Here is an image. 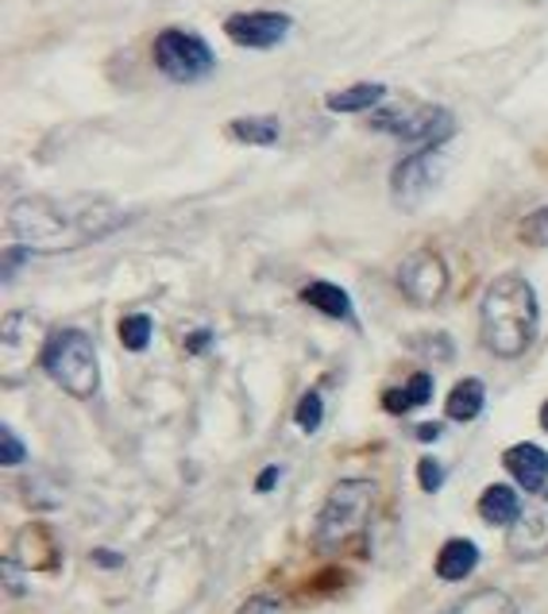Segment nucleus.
Segmentation results:
<instances>
[{
  "mask_svg": "<svg viewBox=\"0 0 548 614\" xmlns=\"http://www.w3.org/2000/svg\"><path fill=\"white\" fill-rule=\"evenodd\" d=\"M132 221L124 205L97 194L20 197L9 209V232L32 255H63L112 237Z\"/></svg>",
  "mask_w": 548,
  "mask_h": 614,
  "instance_id": "nucleus-1",
  "label": "nucleus"
},
{
  "mask_svg": "<svg viewBox=\"0 0 548 614\" xmlns=\"http://www.w3.org/2000/svg\"><path fill=\"white\" fill-rule=\"evenodd\" d=\"M540 325L537 290L522 275H498L479 301V340L498 360H517L533 348Z\"/></svg>",
  "mask_w": 548,
  "mask_h": 614,
  "instance_id": "nucleus-2",
  "label": "nucleus"
},
{
  "mask_svg": "<svg viewBox=\"0 0 548 614\" xmlns=\"http://www.w3.org/2000/svg\"><path fill=\"white\" fill-rule=\"evenodd\" d=\"M375 498L379 491L371 480H340L329 491V498H325L321 514H317V529H314L317 552L344 549L352 537H360L368 529L371 514H375Z\"/></svg>",
  "mask_w": 548,
  "mask_h": 614,
  "instance_id": "nucleus-3",
  "label": "nucleus"
},
{
  "mask_svg": "<svg viewBox=\"0 0 548 614\" xmlns=\"http://www.w3.org/2000/svg\"><path fill=\"white\" fill-rule=\"evenodd\" d=\"M43 371L74 398H94L101 386V363L97 344L86 329H58L47 337L43 348Z\"/></svg>",
  "mask_w": 548,
  "mask_h": 614,
  "instance_id": "nucleus-4",
  "label": "nucleus"
},
{
  "mask_svg": "<svg viewBox=\"0 0 548 614\" xmlns=\"http://www.w3.org/2000/svg\"><path fill=\"white\" fill-rule=\"evenodd\" d=\"M371 128L375 132H386L402 143H414L421 147H445L448 135L456 132L452 112L440 109V105H425V101H398V105H379L375 117H371Z\"/></svg>",
  "mask_w": 548,
  "mask_h": 614,
  "instance_id": "nucleus-5",
  "label": "nucleus"
},
{
  "mask_svg": "<svg viewBox=\"0 0 548 614\" xmlns=\"http://www.w3.org/2000/svg\"><path fill=\"white\" fill-rule=\"evenodd\" d=\"M43 348H47V337H43L40 317L28 314V309L4 314V332H0V375H4V383H24L32 375L35 360L43 363Z\"/></svg>",
  "mask_w": 548,
  "mask_h": 614,
  "instance_id": "nucleus-6",
  "label": "nucleus"
},
{
  "mask_svg": "<svg viewBox=\"0 0 548 614\" xmlns=\"http://www.w3.org/2000/svg\"><path fill=\"white\" fill-rule=\"evenodd\" d=\"M155 66L166 74L171 81H201L212 74V66H217V55H212V47L201 40L197 32H182V28H166V32H158L155 40Z\"/></svg>",
  "mask_w": 548,
  "mask_h": 614,
  "instance_id": "nucleus-7",
  "label": "nucleus"
},
{
  "mask_svg": "<svg viewBox=\"0 0 548 614\" xmlns=\"http://www.w3.org/2000/svg\"><path fill=\"white\" fill-rule=\"evenodd\" d=\"M440 166H445V147H421L406 155L391 171V194L398 205H421L440 182Z\"/></svg>",
  "mask_w": 548,
  "mask_h": 614,
  "instance_id": "nucleus-8",
  "label": "nucleus"
},
{
  "mask_svg": "<svg viewBox=\"0 0 548 614\" xmlns=\"http://www.w3.org/2000/svg\"><path fill=\"white\" fill-rule=\"evenodd\" d=\"M448 286V267L432 248H417L398 263V290L414 306H437Z\"/></svg>",
  "mask_w": 548,
  "mask_h": 614,
  "instance_id": "nucleus-9",
  "label": "nucleus"
},
{
  "mask_svg": "<svg viewBox=\"0 0 548 614\" xmlns=\"http://www.w3.org/2000/svg\"><path fill=\"white\" fill-rule=\"evenodd\" d=\"M224 35L235 47L271 51L291 35V17H283V12H235L224 20Z\"/></svg>",
  "mask_w": 548,
  "mask_h": 614,
  "instance_id": "nucleus-10",
  "label": "nucleus"
},
{
  "mask_svg": "<svg viewBox=\"0 0 548 614\" xmlns=\"http://www.w3.org/2000/svg\"><path fill=\"white\" fill-rule=\"evenodd\" d=\"M506 552L514 560H540L548 557V487L522 511V518L509 526Z\"/></svg>",
  "mask_w": 548,
  "mask_h": 614,
  "instance_id": "nucleus-11",
  "label": "nucleus"
},
{
  "mask_svg": "<svg viewBox=\"0 0 548 614\" xmlns=\"http://www.w3.org/2000/svg\"><path fill=\"white\" fill-rule=\"evenodd\" d=\"M502 468L517 480V487L529 491V495H540L548 487V452L540 445H509L506 457H502Z\"/></svg>",
  "mask_w": 548,
  "mask_h": 614,
  "instance_id": "nucleus-12",
  "label": "nucleus"
},
{
  "mask_svg": "<svg viewBox=\"0 0 548 614\" xmlns=\"http://www.w3.org/2000/svg\"><path fill=\"white\" fill-rule=\"evenodd\" d=\"M522 498H517V491L509 487V483H491V487L479 495V518L486 522V526H514L517 518H522Z\"/></svg>",
  "mask_w": 548,
  "mask_h": 614,
  "instance_id": "nucleus-13",
  "label": "nucleus"
},
{
  "mask_svg": "<svg viewBox=\"0 0 548 614\" xmlns=\"http://www.w3.org/2000/svg\"><path fill=\"white\" fill-rule=\"evenodd\" d=\"M302 301H306V306H314L317 314L332 317V321H355L352 298H348L344 286H337V283H325V278L306 283V286H302Z\"/></svg>",
  "mask_w": 548,
  "mask_h": 614,
  "instance_id": "nucleus-14",
  "label": "nucleus"
},
{
  "mask_svg": "<svg viewBox=\"0 0 548 614\" xmlns=\"http://www.w3.org/2000/svg\"><path fill=\"white\" fill-rule=\"evenodd\" d=\"M475 564H479V549L468 537H452V541H445V549L437 552V575L448 583L468 580V575L475 572Z\"/></svg>",
  "mask_w": 548,
  "mask_h": 614,
  "instance_id": "nucleus-15",
  "label": "nucleus"
},
{
  "mask_svg": "<svg viewBox=\"0 0 548 614\" xmlns=\"http://www.w3.org/2000/svg\"><path fill=\"white\" fill-rule=\"evenodd\" d=\"M483 402H486V386L479 379H460L445 398V418L475 421L483 414Z\"/></svg>",
  "mask_w": 548,
  "mask_h": 614,
  "instance_id": "nucleus-16",
  "label": "nucleus"
},
{
  "mask_svg": "<svg viewBox=\"0 0 548 614\" xmlns=\"http://www.w3.org/2000/svg\"><path fill=\"white\" fill-rule=\"evenodd\" d=\"M383 97H386V86H379V81H360V86L329 94L325 105H329V112H368V109H379Z\"/></svg>",
  "mask_w": 548,
  "mask_h": 614,
  "instance_id": "nucleus-17",
  "label": "nucleus"
},
{
  "mask_svg": "<svg viewBox=\"0 0 548 614\" xmlns=\"http://www.w3.org/2000/svg\"><path fill=\"white\" fill-rule=\"evenodd\" d=\"M228 135H232L235 143H251V147H274L278 135H283V128H278L274 117H235L232 124H228Z\"/></svg>",
  "mask_w": 548,
  "mask_h": 614,
  "instance_id": "nucleus-18",
  "label": "nucleus"
},
{
  "mask_svg": "<svg viewBox=\"0 0 548 614\" xmlns=\"http://www.w3.org/2000/svg\"><path fill=\"white\" fill-rule=\"evenodd\" d=\"M440 614H517V603L506 595V591L483 588V591H475V595L452 603L448 611H440Z\"/></svg>",
  "mask_w": 548,
  "mask_h": 614,
  "instance_id": "nucleus-19",
  "label": "nucleus"
},
{
  "mask_svg": "<svg viewBox=\"0 0 548 614\" xmlns=\"http://www.w3.org/2000/svg\"><path fill=\"white\" fill-rule=\"evenodd\" d=\"M429 398H432V379L425 375V371H417L406 386H394V391L383 394V406L391 409V414H406V409L425 406Z\"/></svg>",
  "mask_w": 548,
  "mask_h": 614,
  "instance_id": "nucleus-20",
  "label": "nucleus"
},
{
  "mask_svg": "<svg viewBox=\"0 0 548 614\" xmlns=\"http://www.w3.org/2000/svg\"><path fill=\"white\" fill-rule=\"evenodd\" d=\"M120 344L128 352H143L151 344V317L147 314H132L120 321Z\"/></svg>",
  "mask_w": 548,
  "mask_h": 614,
  "instance_id": "nucleus-21",
  "label": "nucleus"
},
{
  "mask_svg": "<svg viewBox=\"0 0 548 614\" xmlns=\"http://www.w3.org/2000/svg\"><path fill=\"white\" fill-rule=\"evenodd\" d=\"M298 429L302 434H314V429H321V418H325V402H321V394L317 391H306L302 394V402H298Z\"/></svg>",
  "mask_w": 548,
  "mask_h": 614,
  "instance_id": "nucleus-22",
  "label": "nucleus"
},
{
  "mask_svg": "<svg viewBox=\"0 0 548 614\" xmlns=\"http://www.w3.org/2000/svg\"><path fill=\"white\" fill-rule=\"evenodd\" d=\"M517 232H522V240L529 248H548V209H537V213H529Z\"/></svg>",
  "mask_w": 548,
  "mask_h": 614,
  "instance_id": "nucleus-23",
  "label": "nucleus"
},
{
  "mask_svg": "<svg viewBox=\"0 0 548 614\" xmlns=\"http://www.w3.org/2000/svg\"><path fill=\"white\" fill-rule=\"evenodd\" d=\"M0 460H4L9 468H17V464H24V460H28L24 441H20L12 429H4V434H0Z\"/></svg>",
  "mask_w": 548,
  "mask_h": 614,
  "instance_id": "nucleus-24",
  "label": "nucleus"
},
{
  "mask_svg": "<svg viewBox=\"0 0 548 614\" xmlns=\"http://www.w3.org/2000/svg\"><path fill=\"white\" fill-rule=\"evenodd\" d=\"M417 480H421V491H429L432 495V491L445 487V468H440L432 457H425L421 464H417Z\"/></svg>",
  "mask_w": 548,
  "mask_h": 614,
  "instance_id": "nucleus-25",
  "label": "nucleus"
},
{
  "mask_svg": "<svg viewBox=\"0 0 548 614\" xmlns=\"http://www.w3.org/2000/svg\"><path fill=\"white\" fill-rule=\"evenodd\" d=\"M235 614H283V603L274 595H251L248 603H240Z\"/></svg>",
  "mask_w": 548,
  "mask_h": 614,
  "instance_id": "nucleus-26",
  "label": "nucleus"
},
{
  "mask_svg": "<svg viewBox=\"0 0 548 614\" xmlns=\"http://www.w3.org/2000/svg\"><path fill=\"white\" fill-rule=\"evenodd\" d=\"M28 255H32V252H28V248H20V244H12L9 252H4V283H12V278L20 275V267L28 263Z\"/></svg>",
  "mask_w": 548,
  "mask_h": 614,
  "instance_id": "nucleus-27",
  "label": "nucleus"
},
{
  "mask_svg": "<svg viewBox=\"0 0 548 614\" xmlns=\"http://www.w3.org/2000/svg\"><path fill=\"white\" fill-rule=\"evenodd\" d=\"M209 340H212V332H209V329L194 332V337H186V352H189V355L205 352V348H209Z\"/></svg>",
  "mask_w": 548,
  "mask_h": 614,
  "instance_id": "nucleus-28",
  "label": "nucleus"
},
{
  "mask_svg": "<svg viewBox=\"0 0 548 614\" xmlns=\"http://www.w3.org/2000/svg\"><path fill=\"white\" fill-rule=\"evenodd\" d=\"M278 475H283V468H278V464L263 468V475H259V480H255V491H271L274 483H278Z\"/></svg>",
  "mask_w": 548,
  "mask_h": 614,
  "instance_id": "nucleus-29",
  "label": "nucleus"
},
{
  "mask_svg": "<svg viewBox=\"0 0 548 614\" xmlns=\"http://www.w3.org/2000/svg\"><path fill=\"white\" fill-rule=\"evenodd\" d=\"M440 434H445V429L432 426V421H425V426H417V441H440Z\"/></svg>",
  "mask_w": 548,
  "mask_h": 614,
  "instance_id": "nucleus-30",
  "label": "nucleus"
},
{
  "mask_svg": "<svg viewBox=\"0 0 548 614\" xmlns=\"http://www.w3.org/2000/svg\"><path fill=\"white\" fill-rule=\"evenodd\" d=\"M94 564H101V568H120V557H117V552H109V549H97V552H94Z\"/></svg>",
  "mask_w": 548,
  "mask_h": 614,
  "instance_id": "nucleus-31",
  "label": "nucleus"
},
{
  "mask_svg": "<svg viewBox=\"0 0 548 614\" xmlns=\"http://www.w3.org/2000/svg\"><path fill=\"white\" fill-rule=\"evenodd\" d=\"M540 426H545V434H548V402L540 406Z\"/></svg>",
  "mask_w": 548,
  "mask_h": 614,
  "instance_id": "nucleus-32",
  "label": "nucleus"
}]
</instances>
